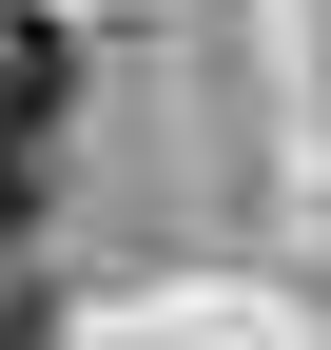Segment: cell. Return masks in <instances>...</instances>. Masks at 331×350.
Instances as JSON below:
<instances>
[{"label":"cell","instance_id":"6da1fadb","mask_svg":"<svg viewBox=\"0 0 331 350\" xmlns=\"http://www.w3.org/2000/svg\"><path fill=\"white\" fill-rule=\"evenodd\" d=\"M39 156H59V117H20V98H0V234L39 214Z\"/></svg>","mask_w":331,"mask_h":350},{"label":"cell","instance_id":"7a4b0ae2","mask_svg":"<svg viewBox=\"0 0 331 350\" xmlns=\"http://www.w3.org/2000/svg\"><path fill=\"white\" fill-rule=\"evenodd\" d=\"M0 350H39V312H0Z\"/></svg>","mask_w":331,"mask_h":350}]
</instances>
